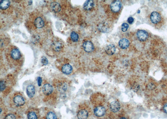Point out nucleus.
<instances>
[{
  "label": "nucleus",
  "mask_w": 167,
  "mask_h": 119,
  "mask_svg": "<svg viewBox=\"0 0 167 119\" xmlns=\"http://www.w3.org/2000/svg\"><path fill=\"white\" fill-rule=\"evenodd\" d=\"M34 24L38 29L43 28L44 26V22L41 17H38L34 21Z\"/></svg>",
  "instance_id": "obj_16"
},
{
  "label": "nucleus",
  "mask_w": 167,
  "mask_h": 119,
  "mask_svg": "<svg viewBox=\"0 0 167 119\" xmlns=\"http://www.w3.org/2000/svg\"><path fill=\"white\" fill-rule=\"evenodd\" d=\"M41 62L44 65H46L48 64V60L45 56H42L41 59Z\"/></svg>",
  "instance_id": "obj_27"
},
{
  "label": "nucleus",
  "mask_w": 167,
  "mask_h": 119,
  "mask_svg": "<svg viewBox=\"0 0 167 119\" xmlns=\"http://www.w3.org/2000/svg\"><path fill=\"white\" fill-rule=\"evenodd\" d=\"M25 112L27 119H42L40 110L35 107H29Z\"/></svg>",
  "instance_id": "obj_6"
},
{
  "label": "nucleus",
  "mask_w": 167,
  "mask_h": 119,
  "mask_svg": "<svg viewBox=\"0 0 167 119\" xmlns=\"http://www.w3.org/2000/svg\"><path fill=\"white\" fill-rule=\"evenodd\" d=\"M18 113L15 112L14 111H12V112H8L6 115L3 118V119H17L18 116L17 115Z\"/></svg>",
  "instance_id": "obj_23"
},
{
  "label": "nucleus",
  "mask_w": 167,
  "mask_h": 119,
  "mask_svg": "<svg viewBox=\"0 0 167 119\" xmlns=\"http://www.w3.org/2000/svg\"><path fill=\"white\" fill-rule=\"evenodd\" d=\"M150 19L152 23L157 24L161 21L162 17L158 12L157 11H153L150 14Z\"/></svg>",
  "instance_id": "obj_10"
},
{
  "label": "nucleus",
  "mask_w": 167,
  "mask_h": 119,
  "mask_svg": "<svg viewBox=\"0 0 167 119\" xmlns=\"http://www.w3.org/2000/svg\"><path fill=\"white\" fill-rule=\"evenodd\" d=\"M139 85L136 84V85H135L133 86V90L135 92H137V91L139 90Z\"/></svg>",
  "instance_id": "obj_28"
},
{
  "label": "nucleus",
  "mask_w": 167,
  "mask_h": 119,
  "mask_svg": "<svg viewBox=\"0 0 167 119\" xmlns=\"http://www.w3.org/2000/svg\"><path fill=\"white\" fill-rule=\"evenodd\" d=\"M163 110H164V112L167 114V104L165 105V106H164Z\"/></svg>",
  "instance_id": "obj_31"
},
{
  "label": "nucleus",
  "mask_w": 167,
  "mask_h": 119,
  "mask_svg": "<svg viewBox=\"0 0 167 119\" xmlns=\"http://www.w3.org/2000/svg\"><path fill=\"white\" fill-rule=\"evenodd\" d=\"M90 114V108L85 104L79 105L76 113V119H88Z\"/></svg>",
  "instance_id": "obj_4"
},
{
  "label": "nucleus",
  "mask_w": 167,
  "mask_h": 119,
  "mask_svg": "<svg viewBox=\"0 0 167 119\" xmlns=\"http://www.w3.org/2000/svg\"><path fill=\"white\" fill-rule=\"evenodd\" d=\"M37 81L38 83V85L39 87H40L42 85V78L40 77H38L37 79Z\"/></svg>",
  "instance_id": "obj_29"
},
{
  "label": "nucleus",
  "mask_w": 167,
  "mask_h": 119,
  "mask_svg": "<svg viewBox=\"0 0 167 119\" xmlns=\"http://www.w3.org/2000/svg\"><path fill=\"white\" fill-rule=\"evenodd\" d=\"M8 102L12 111L17 113L26 112L29 108L28 100L22 92H15L12 94L9 97Z\"/></svg>",
  "instance_id": "obj_1"
},
{
  "label": "nucleus",
  "mask_w": 167,
  "mask_h": 119,
  "mask_svg": "<svg viewBox=\"0 0 167 119\" xmlns=\"http://www.w3.org/2000/svg\"><path fill=\"white\" fill-rule=\"evenodd\" d=\"M110 108L111 110L113 112H117L121 108V105L118 102L114 101L111 103L110 105Z\"/></svg>",
  "instance_id": "obj_20"
},
{
  "label": "nucleus",
  "mask_w": 167,
  "mask_h": 119,
  "mask_svg": "<svg viewBox=\"0 0 167 119\" xmlns=\"http://www.w3.org/2000/svg\"><path fill=\"white\" fill-rule=\"evenodd\" d=\"M122 31L123 32H125L127 31L128 28H129V25L127 23H123L122 24Z\"/></svg>",
  "instance_id": "obj_26"
},
{
  "label": "nucleus",
  "mask_w": 167,
  "mask_h": 119,
  "mask_svg": "<svg viewBox=\"0 0 167 119\" xmlns=\"http://www.w3.org/2000/svg\"><path fill=\"white\" fill-rule=\"evenodd\" d=\"M134 21V19L132 17H129L127 19V22H128V23L130 24H133Z\"/></svg>",
  "instance_id": "obj_30"
},
{
  "label": "nucleus",
  "mask_w": 167,
  "mask_h": 119,
  "mask_svg": "<svg viewBox=\"0 0 167 119\" xmlns=\"http://www.w3.org/2000/svg\"><path fill=\"white\" fill-rule=\"evenodd\" d=\"M136 35L138 40L141 42L146 41L148 37V33L145 30H139L137 32Z\"/></svg>",
  "instance_id": "obj_12"
},
{
  "label": "nucleus",
  "mask_w": 167,
  "mask_h": 119,
  "mask_svg": "<svg viewBox=\"0 0 167 119\" xmlns=\"http://www.w3.org/2000/svg\"><path fill=\"white\" fill-rule=\"evenodd\" d=\"M26 92L28 97L31 100L34 101L33 104L35 105V100L34 99H35V97L36 90L35 86L33 85H30L27 86L26 87Z\"/></svg>",
  "instance_id": "obj_8"
},
{
  "label": "nucleus",
  "mask_w": 167,
  "mask_h": 119,
  "mask_svg": "<svg viewBox=\"0 0 167 119\" xmlns=\"http://www.w3.org/2000/svg\"><path fill=\"white\" fill-rule=\"evenodd\" d=\"M0 8L1 9L5 10L8 9L10 6L11 2L8 0H3L1 1Z\"/></svg>",
  "instance_id": "obj_22"
},
{
  "label": "nucleus",
  "mask_w": 167,
  "mask_h": 119,
  "mask_svg": "<svg viewBox=\"0 0 167 119\" xmlns=\"http://www.w3.org/2000/svg\"><path fill=\"white\" fill-rule=\"evenodd\" d=\"M61 71L65 75H70L73 71V68L69 64H65L61 68Z\"/></svg>",
  "instance_id": "obj_15"
},
{
  "label": "nucleus",
  "mask_w": 167,
  "mask_h": 119,
  "mask_svg": "<svg viewBox=\"0 0 167 119\" xmlns=\"http://www.w3.org/2000/svg\"><path fill=\"white\" fill-rule=\"evenodd\" d=\"M105 52L109 55L114 54L116 52V48L115 46L112 44L108 45L105 48Z\"/></svg>",
  "instance_id": "obj_18"
},
{
  "label": "nucleus",
  "mask_w": 167,
  "mask_h": 119,
  "mask_svg": "<svg viewBox=\"0 0 167 119\" xmlns=\"http://www.w3.org/2000/svg\"><path fill=\"white\" fill-rule=\"evenodd\" d=\"M41 119H61L57 112L52 109L45 108L44 109L43 115Z\"/></svg>",
  "instance_id": "obj_7"
},
{
  "label": "nucleus",
  "mask_w": 167,
  "mask_h": 119,
  "mask_svg": "<svg viewBox=\"0 0 167 119\" xmlns=\"http://www.w3.org/2000/svg\"><path fill=\"white\" fill-rule=\"evenodd\" d=\"M84 49L87 52H91L94 50V46L93 44L90 41H85L83 44Z\"/></svg>",
  "instance_id": "obj_14"
},
{
  "label": "nucleus",
  "mask_w": 167,
  "mask_h": 119,
  "mask_svg": "<svg viewBox=\"0 0 167 119\" xmlns=\"http://www.w3.org/2000/svg\"><path fill=\"white\" fill-rule=\"evenodd\" d=\"M71 38L72 40V42H77L79 39V36L77 33L74 32H72L71 33L70 35Z\"/></svg>",
  "instance_id": "obj_25"
},
{
  "label": "nucleus",
  "mask_w": 167,
  "mask_h": 119,
  "mask_svg": "<svg viewBox=\"0 0 167 119\" xmlns=\"http://www.w3.org/2000/svg\"><path fill=\"white\" fill-rule=\"evenodd\" d=\"M94 5V3L93 1L91 0L87 1L84 4V9L87 11H90L93 8Z\"/></svg>",
  "instance_id": "obj_21"
},
{
  "label": "nucleus",
  "mask_w": 167,
  "mask_h": 119,
  "mask_svg": "<svg viewBox=\"0 0 167 119\" xmlns=\"http://www.w3.org/2000/svg\"><path fill=\"white\" fill-rule=\"evenodd\" d=\"M50 9L55 13H58L60 11L61 8L60 4L56 2H53L50 4Z\"/></svg>",
  "instance_id": "obj_19"
},
{
  "label": "nucleus",
  "mask_w": 167,
  "mask_h": 119,
  "mask_svg": "<svg viewBox=\"0 0 167 119\" xmlns=\"http://www.w3.org/2000/svg\"><path fill=\"white\" fill-rule=\"evenodd\" d=\"M6 58L11 65L13 67L21 66L22 64L23 57L20 50L17 47L11 46L5 52Z\"/></svg>",
  "instance_id": "obj_2"
},
{
  "label": "nucleus",
  "mask_w": 167,
  "mask_h": 119,
  "mask_svg": "<svg viewBox=\"0 0 167 119\" xmlns=\"http://www.w3.org/2000/svg\"><path fill=\"white\" fill-rule=\"evenodd\" d=\"M98 29L100 32H107L108 29V24L104 22L100 24L98 26Z\"/></svg>",
  "instance_id": "obj_24"
},
{
  "label": "nucleus",
  "mask_w": 167,
  "mask_h": 119,
  "mask_svg": "<svg viewBox=\"0 0 167 119\" xmlns=\"http://www.w3.org/2000/svg\"><path fill=\"white\" fill-rule=\"evenodd\" d=\"M122 3L119 1H115L112 2L110 5V9L114 13L118 12L121 10Z\"/></svg>",
  "instance_id": "obj_13"
},
{
  "label": "nucleus",
  "mask_w": 167,
  "mask_h": 119,
  "mask_svg": "<svg viewBox=\"0 0 167 119\" xmlns=\"http://www.w3.org/2000/svg\"><path fill=\"white\" fill-rule=\"evenodd\" d=\"M106 111L105 108L102 106H96L94 109V113L95 116L98 117H101L105 114Z\"/></svg>",
  "instance_id": "obj_11"
},
{
  "label": "nucleus",
  "mask_w": 167,
  "mask_h": 119,
  "mask_svg": "<svg viewBox=\"0 0 167 119\" xmlns=\"http://www.w3.org/2000/svg\"><path fill=\"white\" fill-rule=\"evenodd\" d=\"M42 91L43 94L46 98V102L47 99H49L48 104L50 105H55L53 101L51 100L52 99V95H53L54 92V88L53 86L49 83H45L42 86Z\"/></svg>",
  "instance_id": "obj_5"
},
{
  "label": "nucleus",
  "mask_w": 167,
  "mask_h": 119,
  "mask_svg": "<svg viewBox=\"0 0 167 119\" xmlns=\"http://www.w3.org/2000/svg\"><path fill=\"white\" fill-rule=\"evenodd\" d=\"M120 119H127L125 118H124V117H123V118H121Z\"/></svg>",
  "instance_id": "obj_32"
},
{
  "label": "nucleus",
  "mask_w": 167,
  "mask_h": 119,
  "mask_svg": "<svg viewBox=\"0 0 167 119\" xmlns=\"http://www.w3.org/2000/svg\"><path fill=\"white\" fill-rule=\"evenodd\" d=\"M52 46L54 51L59 52L63 49L64 44L59 39H55L52 42Z\"/></svg>",
  "instance_id": "obj_9"
},
{
  "label": "nucleus",
  "mask_w": 167,
  "mask_h": 119,
  "mask_svg": "<svg viewBox=\"0 0 167 119\" xmlns=\"http://www.w3.org/2000/svg\"><path fill=\"white\" fill-rule=\"evenodd\" d=\"M139 12H140V11H139H139H138V13H139Z\"/></svg>",
  "instance_id": "obj_33"
},
{
  "label": "nucleus",
  "mask_w": 167,
  "mask_h": 119,
  "mask_svg": "<svg viewBox=\"0 0 167 119\" xmlns=\"http://www.w3.org/2000/svg\"><path fill=\"white\" fill-rule=\"evenodd\" d=\"M55 87L61 98H67L69 94L70 84L67 80L60 79L55 81Z\"/></svg>",
  "instance_id": "obj_3"
},
{
  "label": "nucleus",
  "mask_w": 167,
  "mask_h": 119,
  "mask_svg": "<svg viewBox=\"0 0 167 119\" xmlns=\"http://www.w3.org/2000/svg\"><path fill=\"white\" fill-rule=\"evenodd\" d=\"M130 42L126 38H122L119 42V46L123 49H127L129 47Z\"/></svg>",
  "instance_id": "obj_17"
}]
</instances>
